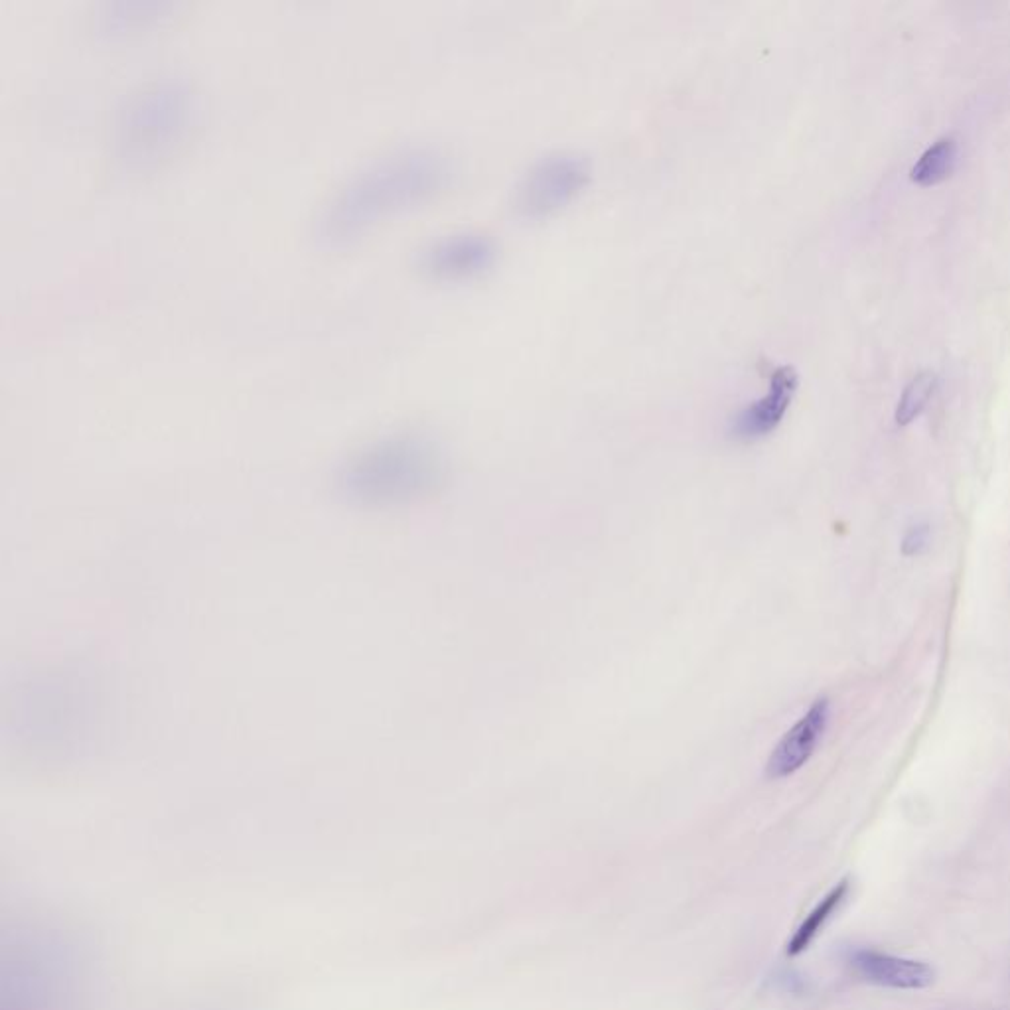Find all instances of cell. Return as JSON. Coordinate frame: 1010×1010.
<instances>
[{
    "instance_id": "6da1fadb",
    "label": "cell",
    "mask_w": 1010,
    "mask_h": 1010,
    "mask_svg": "<svg viewBox=\"0 0 1010 1010\" xmlns=\"http://www.w3.org/2000/svg\"><path fill=\"white\" fill-rule=\"evenodd\" d=\"M590 162L577 152L539 158L513 192V212L523 219L553 216L569 206L590 182Z\"/></svg>"
},
{
    "instance_id": "7a4b0ae2",
    "label": "cell",
    "mask_w": 1010,
    "mask_h": 1010,
    "mask_svg": "<svg viewBox=\"0 0 1010 1010\" xmlns=\"http://www.w3.org/2000/svg\"><path fill=\"white\" fill-rule=\"evenodd\" d=\"M498 259L496 241L480 231H462L434 241L425 267L444 279H468L486 273Z\"/></svg>"
},
{
    "instance_id": "3957f363",
    "label": "cell",
    "mask_w": 1010,
    "mask_h": 1010,
    "mask_svg": "<svg viewBox=\"0 0 1010 1010\" xmlns=\"http://www.w3.org/2000/svg\"><path fill=\"white\" fill-rule=\"evenodd\" d=\"M831 719L829 699L819 697L807 709V713L795 722L794 726L780 738L774 746L768 762L766 776L770 780L790 778L797 770H801L809 758L815 754Z\"/></svg>"
},
{
    "instance_id": "277c9868",
    "label": "cell",
    "mask_w": 1010,
    "mask_h": 1010,
    "mask_svg": "<svg viewBox=\"0 0 1010 1010\" xmlns=\"http://www.w3.org/2000/svg\"><path fill=\"white\" fill-rule=\"evenodd\" d=\"M797 389V373L794 367H778L772 377L768 391L756 401L748 403L730 423V434L740 440H756L772 433L788 413Z\"/></svg>"
},
{
    "instance_id": "5b68a950",
    "label": "cell",
    "mask_w": 1010,
    "mask_h": 1010,
    "mask_svg": "<svg viewBox=\"0 0 1010 1010\" xmlns=\"http://www.w3.org/2000/svg\"><path fill=\"white\" fill-rule=\"evenodd\" d=\"M849 965L866 983L900 991H922L936 979V973L928 963L896 957L876 949H853L849 953Z\"/></svg>"
},
{
    "instance_id": "8992f818",
    "label": "cell",
    "mask_w": 1010,
    "mask_h": 1010,
    "mask_svg": "<svg viewBox=\"0 0 1010 1010\" xmlns=\"http://www.w3.org/2000/svg\"><path fill=\"white\" fill-rule=\"evenodd\" d=\"M849 878H843L841 882H837L825 896L823 900L809 912V916L801 922V926L795 930L794 938L790 939V945H788V955H799L803 953L811 941L819 936V932L823 930V926L831 920V916L835 914V910L841 906V902L847 898L849 894Z\"/></svg>"
},
{
    "instance_id": "52a82bcc",
    "label": "cell",
    "mask_w": 1010,
    "mask_h": 1010,
    "mask_svg": "<svg viewBox=\"0 0 1010 1010\" xmlns=\"http://www.w3.org/2000/svg\"><path fill=\"white\" fill-rule=\"evenodd\" d=\"M957 162V143L953 139H939L930 146L914 164L910 176L920 186H934L945 180Z\"/></svg>"
},
{
    "instance_id": "ba28073f",
    "label": "cell",
    "mask_w": 1010,
    "mask_h": 1010,
    "mask_svg": "<svg viewBox=\"0 0 1010 1010\" xmlns=\"http://www.w3.org/2000/svg\"><path fill=\"white\" fill-rule=\"evenodd\" d=\"M936 387H938L936 373H932V371L918 373L906 385V389H904V393H902V397L898 401L896 415H894L896 425L898 427H906L912 421H916L920 417V413L926 409V405L930 403V399L934 397Z\"/></svg>"
},
{
    "instance_id": "9c48e42d",
    "label": "cell",
    "mask_w": 1010,
    "mask_h": 1010,
    "mask_svg": "<svg viewBox=\"0 0 1010 1010\" xmlns=\"http://www.w3.org/2000/svg\"><path fill=\"white\" fill-rule=\"evenodd\" d=\"M928 541H930V527L928 525L910 527L908 533L904 535V541H902V553L906 557H918L928 549Z\"/></svg>"
}]
</instances>
